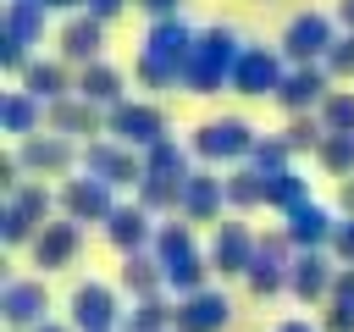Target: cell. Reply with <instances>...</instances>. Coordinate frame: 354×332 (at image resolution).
I'll return each instance as SVG.
<instances>
[{"label": "cell", "instance_id": "17", "mask_svg": "<svg viewBox=\"0 0 354 332\" xmlns=\"http://www.w3.org/2000/svg\"><path fill=\"white\" fill-rule=\"evenodd\" d=\"M332 72H326V61H293L288 66V77H282V89H277V105L293 116V111H321V100L332 94Z\"/></svg>", "mask_w": 354, "mask_h": 332}, {"label": "cell", "instance_id": "29", "mask_svg": "<svg viewBox=\"0 0 354 332\" xmlns=\"http://www.w3.org/2000/svg\"><path fill=\"white\" fill-rule=\"evenodd\" d=\"M227 210H238V216L266 210V172H254L249 160L227 166Z\"/></svg>", "mask_w": 354, "mask_h": 332}, {"label": "cell", "instance_id": "3", "mask_svg": "<svg viewBox=\"0 0 354 332\" xmlns=\"http://www.w3.org/2000/svg\"><path fill=\"white\" fill-rule=\"evenodd\" d=\"M149 249L160 255V266H166V293H177V299L194 293V288H205V282L216 277V266H210V255H205V243H199V227H194L188 216L160 221Z\"/></svg>", "mask_w": 354, "mask_h": 332}, {"label": "cell", "instance_id": "47", "mask_svg": "<svg viewBox=\"0 0 354 332\" xmlns=\"http://www.w3.org/2000/svg\"><path fill=\"white\" fill-rule=\"evenodd\" d=\"M332 17H337V28H354V0H337Z\"/></svg>", "mask_w": 354, "mask_h": 332}, {"label": "cell", "instance_id": "10", "mask_svg": "<svg viewBox=\"0 0 354 332\" xmlns=\"http://www.w3.org/2000/svg\"><path fill=\"white\" fill-rule=\"evenodd\" d=\"M105 133L133 144V149H149L155 138L171 133V122H166V111L155 100H116V105H105Z\"/></svg>", "mask_w": 354, "mask_h": 332}, {"label": "cell", "instance_id": "24", "mask_svg": "<svg viewBox=\"0 0 354 332\" xmlns=\"http://www.w3.org/2000/svg\"><path fill=\"white\" fill-rule=\"evenodd\" d=\"M22 89H33L39 100H61V94H72L77 89V72H72V61L66 55H33L28 66H22V77H17Z\"/></svg>", "mask_w": 354, "mask_h": 332}, {"label": "cell", "instance_id": "23", "mask_svg": "<svg viewBox=\"0 0 354 332\" xmlns=\"http://www.w3.org/2000/svg\"><path fill=\"white\" fill-rule=\"evenodd\" d=\"M116 288H122L127 299L166 293V266H160V255H155V249H133V255H122V266H116Z\"/></svg>", "mask_w": 354, "mask_h": 332}, {"label": "cell", "instance_id": "21", "mask_svg": "<svg viewBox=\"0 0 354 332\" xmlns=\"http://www.w3.org/2000/svg\"><path fill=\"white\" fill-rule=\"evenodd\" d=\"M100 232H105V243H111L116 255L149 249V243H155V210L138 205V199H127V205H116V210L100 221Z\"/></svg>", "mask_w": 354, "mask_h": 332}, {"label": "cell", "instance_id": "40", "mask_svg": "<svg viewBox=\"0 0 354 332\" xmlns=\"http://www.w3.org/2000/svg\"><path fill=\"white\" fill-rule=\"evenodd\" d=\"M332 255H337V266H354V216H337V227H332V243H326Z\"/></svg>", "mask_w": 354, "mask_h": 332}, {"label": "cell", "instance_id": "42", "mask_svg": "<svg viewBox=\"0 0 354 332\" xmlns=\"http://www.w3.org/2000/svg\"><path fill=\"white\" fill-rule=\"evenodd\" d=\"M88 11H94L100 22H116V17L127 11V0H88Z\"/></svg>", "mask_w": 354, "mask_h": 332}, {"label": "cell", "instance_id": "33", "mask_svg": "<svg viewBox=\"0 0 354 332\" xmlns=\"http://www.w3.org/2000/svg\"><path fill=\"white\" fill-rule=\"evenodd\" d=\"M315 166L326 177H354V133H326L315 144Z\"/></svg>", "mask_w": 354, "mask_h": 332}, {"label": "cell", "instance_id": "15", "mask_svg": "<svg viewBox=\"0 0 354 332\" xmlns=\"http://www.w3.org/2000/svg\"><path fill=\"white\" fill-rule=\"evenodd\" d=\"M221 210H227V177H221V166H194V172L183 177V205H177V216H188L194 227H216Z\"/></svg>", "mask_w": 354, "mask_h": 332}, {"label": "cell", "instance_id": "1", "mask_svg": "<svg viewBox=\"0 0 354 332\" xmlns=\"http://www.w3.org/2000/svg\"><path fill=\"white\" fill-rule=\"evenodd\" d=\"M194 39H199V28H188L183 11H171V17H149V28H144V39H138V55H133V77H138V89H155V94L183 89V66H188Z\"/></svg>", "mask_w": 354, "mask_h": 332}, {"label": "cell", "instance_id": "43", "mask_svg": "<svg viewBox=\"0 0 354 332\" xmlns=\"http://www.w3.org/2000/svg\"><path fill=\"white\" fill-rule=\"evenodd\" d=\"M144 17H171V11H183V0H133Z\"/></svg>", "mask_w": 354, "mask_h": 332}, {"label": "cell", "instance_id": "35", "mask_svg": "<svg viewBox=\"0 0 354 332\" xmlns=\"http://www.w3.org/2000/svg\"><path fill=\"white\" fill-rule=\"evenodd\" d=\"M299 199H310V177H299L293 166L277 172V177H266V210H293Z\"/></svg>", "mask_w": 354, "mask_h": 332}, {"label": "cell", "instance_id": "30", "mask_svg": "<svg viewBox=\"0 0 354 332\" xmlns=\"http://www.w3.org/2000/svg\"><path fill=\"white\" fill-rule=\"evenodd\" d=\"M133 199H138V205H149L155 216H177V205H183V177L144 172V177H138V188H133Z\"/></svg>", "mask_w": 354, "mask_h": 332}, {"label": "cell", "instance_id": "16", "mask_svg": "<svg viewBox=\"0 0 354 332\" xmlns=\"http://www.w3.org/2000/svg\"><path fill=\"white\" fill-rule=\"evenodd\" d=\"M28 255H33V266H39L44 277L61 271V266H72V260L83 255V221H72V216L44 221V227L33 232V243H28Z\"/></svg>", "mask_w": 354, "mask_h": 332}, {"label": "cell", "instance_id": "44", "mask_svg": "<svg viewBox=\"0 0 354 332\" xmlns=\"http://www.w3.org/2000/svg\"><path fill=\"white\" fill-rule=\"evenodd\" d=\"M271 332H321V321H310V315H288V321H277Z\"/></svg>", "mask_w": 354, "mask_h": 332}, {"label": "cell", "instance_id": "14", "mask_svg": "<svg viewBox=\"0 0 354 332\" xmlns=\"http://www.w3.org/2000/svg\"><path fill=\"white\" fill-rule=\"evenodd\" d=\"M61 216H72V221H105L111 210H116V183H105V177H94V172H72V177H61Z\"/></svg>", "mask_w": 354, "mask_h": 332}, {"label": "cell", "instance_id": "26", "mask_svg": "<svg viewBox=\"0 0 354 332\" xmlns=\"http://www.w3.org/2000/svg\"><path fill=\"white\" fill-rule=\"evenodd\" d=\"M44 105H50V100H39L33 89H22V83H17V89H6V94H0V127H6L11 138H28V133H39V127H44Z\"/></svg>", "mask_w": 354, "mask_h": 332}, {"label": "cell", "instance_id": "5", "mask_svg": "<svg viewBox=\"0 0 354 332\" xmlns=\"http://www.w3.org/2000/svg\"><path fill=\"white\" fill-rule=\"evenodd\" d=\"M122 288H111V282H100V277H83V282H72V293H66V321L77 326V332H116V321H122Z\"/></svg>", "mask_w": 354, "mask_h": 332}, {"label": "cell", "instance_id": "36", "mask_svg": "<svg viewBox=\"0 0 354 332\" xmlns=\"http://www.w3.org/2000/svg\"><path fill=\"white\" fill-rule=\"evenodd\" d=\"M282 138L293 144V155H299V149H310V155H315V144L326 138L321 111H293V116H288V127H282Z\"/></svg>", "mask_w": 354, "mask_h": 332}, {"label": "cell", "instance_id": "38", "mask_svg": "<svg viewBox=\"0 0 354 332\" xmlns=\"http://www.w3.org/2000/svg\"><path fill=\"white\" fill-rule=\"evenodd\" d=\"M326 72H332L337 83H354V28H343V33L332 39V50H326Z\"/></svg>", "mask_w": 354, "mask_h": 332}, {"label": "cell", "instance_id": "19", "mask_svg": "<svg viewBox=\"0 0 354 332\" xmlns=\"http://www.w3.org/2000/svg\"><path fill=\"white\" fill-rule=\"evenodd\" d=\"M44 127H55V133H66V138H100L105 133V105H94L88 94H61V100H50L44 105Z\"/></svg>", "mask_w": 354, "mask_h": 332}, {"label": "cell", "instance_id": "48", "mask_svg": "<svg viewBox=\"0 0 354 332\" xmlns=\"http://www.w3.org/2000/svg\"><path fill=\"white\" fill-rule=\"evenodd\" d=\"M33 332H77L72 321H44V326H33Z\"/></svg>", "mask_w": 354, "mask_h": 332}, {"label": "cell", "instance_id": "39", "mask_svg": "<svg viewBox=\"0 0 354 332\" xmlns=\"http://www.w3.org/2000/svg\"><path fill=\"white\" fill-rule=\"evenodd\" d=\"M321 332H354V304L326 299V304H321Z\"/></svg>", "mask_w": 354, "mask_h": 332}, {"label": "cell", "instance_id": "32", "mask_svg": "<svg viewBox=\"0 0 354 332\" xmlns=\"http://www.w3.org/2000/svg\"><path fill=\"white\" fill-rule=\"evenodd\" d=\"M243 288H249V299H277V293H288V266H277V260H249V271H243Z\"/></svg>", "mask_w": 354, "mask_h": 332}, {"label": "cell", "instance_id": "34", "mask_svg": "<svg viewBox=\"0 0 354 332\" xmlns=\"http://www.w3.org/2000/svg\"><path fill=\"white\" fill-rule=\"evenodd\" d=\"M249 166H254V172H266V177H277V172H288V166H293V144H288L282 133H260V138H254V149H249Z\"/></svg>", "mask_w": 354, "mask_h": 332}, {"label": "cell", "instance_id": "27", "mask_svg": "<svg viewBox=\"0 0 354 332\" xmlns=\"http://www.w3.org/2000/svg\"><path fill=\"white\" fill-rule=\"evenodd\" d=\"M50 17H55V11H50L44 0H6V22H0V33L33 50V44L44 39V28H50Z\"/></svg>", "mask_w": 354, "mask_h": 332}, {"label": "cell", "instance_id": "37", "mask_svg": "<svg viewBox=\"0 0 354 332\" xmlns=\"http://www.w3.org/2000/svg\"><path fill=\"white\" fill-rule=\"evenodd\" d=\"M321 122L326 133H354V89H332L321 100Z\"/></svg>", "mask_w": 354, "mask_h": 332}, {"label": "cell", "instance_id": "41", "mask_svg": "<svg viewBox=\"0 0 354 332\" xmlns=\"http://www.w3.org/2000/svg\"><path fill=\"white\" fill-rule=\"evenodd\" d=\"M332 299L354 304V266H337V277H332Z\"/></svg>", "mask_w": 354, "mask_h": 332}, {"label": "cell", "instance_id": "7", "mask_svg": "<svg viewBox=\"0 0 354 332\" xmlns=\"http://www.w3.org/2000/svg\"><path fill=\"white\" fill-rule=\"evenodd\" d=\"M343 28H337V17L332 11H315V6H304V11H293L288 22H282V55L288 61H326V50H332V39H337Z\"/></svg>", "mask_w": 354, "mask_h": 332}, {"label": "cell", "instance_id": "8", "mask_svg": "<svg viewBox=\"0 0 354 332\" xmlns=\"http://www.w3.org/2000/svg\"><path fill=\"white\" fill-rule=\"evenodd\" d=\"M17 155H22L28 177H72L77 160H83V144L66 138V133H55V127H39V133L17 138Z\"/></svg>", "mask_w": 354, "mask_h": 332}, {"label": "cell", "instance_id": "11", "mask_svg": "<svg viewBox=\"0 0 354 332\" xmlns=\"http://www.w3.org/2000/svg\"><path fill=\"white\" fill-rule=\"evenodd\" d=\"M254 243H260V232H254L249 221H238V210H232V216H221V221L210 227L205 255H210L216 277H243L249 260H254Z\"/></svg>", "mask_w": 354, "mask_h": 332}, {"label": "cell", "instance_id": "6", "mask_svg": "<svg viewBox=\"0 0 354 332\" xmlns=\"http://www.w3.org/2000/svg\"><path fill=\"white\" fill-rule=\"evenodd\" d=\"M288 66L293 61L282 55V44H243L238 72H232V94H243V100H277Z\"/></svg>", "mask_w": 354, "mask_h": 332}, {"label": "cell", "instance_id": "31", "mask_svg": "<svg viewBox=\"0 0 354 332\" xmlns=\"http://www.w3.org/2000/svg\"><path fill=\"white\" fill-rule=\"evenodd\" d=\"M144 172H166V177H188V172H194V144H177L171 133H166V138H155V144L144 149Z\"/></svg>", "mask_w": 354, "mask_h": 332}, {"label": "cell", "instance_id": "2", "mask_svg": "<svg viewBox=\"0 0 354 332\" xmlns=\"http://www.w3.org/2000/svg\"><path fill=\"white\" fill-rule=\"evenodd\" d=\"M238 55H243V39H238V28H227V22H210V28H199V39H194V50H188V66H183V94H199V100H210V94L232 89Z\"/></svg>", "mask_w": 354, "mask_h": 332}, {"label": "cell", "instance_id": "46", "mask_svg": "<svg viewBox=\"0 0 354 332\" xmlns=\"http://www.w3.org/2000/svg\"><path fill=\"white\" fill-rule=\"evenodd\" d=\"M55 17H66V11H88V0H44Z\"/></svg>", "mask_w": 354, "mask_h": 332}, {"label": "cell", "instance_id": "20", "mask_svg": "<svg viewBox=\"0 0 354 332\" xmlns=\"http://www.w3.org/2000/svg\"><path fill=\"white\" fill-rule=\"evenodd\" d=\"M227 321H232V299L216 282L177 299V332H227Z\"/></svg>", "mask_w": 354, "mask_h": 332}, {"label": "cell", "instance_id": "13", "mask_svg": "<svg viewBox=\"0 0 354 332\" xmlns=\"http://www.w3.org/2000/svg\"><path fill=\"white\" fill-rule=\"evenodd\" d=\"M0 315H6L11 332L44 326V321H50V288H44V277H17V271H6V282H0Z\"/></svg>", "mask_w": 354, "mask_h": 332}, {"label": "cell", "instance_id": "12", "mask_svg": "<svg viewBox=\"0 0 354 332\" xmlns=\"http://www.w3.org/2000/svg\"><path fill=\"white\" fill-rule=\"evenodd\" d=\"M332 277H337V255L332 249H299L288 266V299L304 310H321L332 299Z\"/></svg>", "mask_w": 354, "mask_h": 332}, {"label": "cell", "instance_id": "4", "mask_svg": "<svg viewBox=\"0 0 354 332\" xmlns=\"http://www.w3.org/2000/svg\"><path fill=\"white\" fill-rule=\"evenodd\" d=\"M254 138L260 133L243 116H205L188 144H194V160H205V166H238V160H249Z\"/></svg>", "mask_w": 354, "mask_h": 332}, {"label": "cell", "instance_id": "25", "mask_svg": "<svg viewBox=\"0 0 354 332\" xmlns=\"http://www.w3.org/2000/svg\"><path fill=\"white\" fill-rule=\"evenodd\" d=\"M116 332H177V293H149L133 299L116 321Z\"/></svg>", "mask_w": 354, "mask_h": 332}, {"label": "cell", "instance_id": "9", "mask_svg": "<svg viewBox=\"0 0 354 332\" xmlns=\"http://www.w3.org/2000/svg\"><path fill=\"white\" fill-rule=\"evenodd\" d=\"M77 172H94V177H105V183H116V188H138V177H144V149L100 133V138H83Z\"/></svg>", "mask_w": 354, "mask_h": 332}, {"label": "cell", "instance_id": "28", "mask_svg": "<svg viewBox=\"0 0 354 332\" xmlns=\"http://www.w3.org/2000/svg\"><path fill=\"white\" fill-rule=\"evenodd\" d=\"M77 94H88L94 105H116V100H127V77L100 55L88 66H77Z\"/></svg>", "mask_w": 354, "mask_h": 332}, {"label": "cell", "instance_id": "22", "mask_svg": "<svg viewBox=\"0 0 354 332\" xmlns=\"http://www.w3.org/2000/svg\"><path fill=\"white\" fill-rule=\"evenodd\" d=\"M337 205H321L315 194L310 199H299L293 210H282V227H288V238L299 243V249H326L332 243V227H337Z\"/></svg>", "mask_w": 354, "mask_h": 332}, {"label": "cell", "instance_id": "45", "mask_svg": "<svg viewBox=\"0 0 354 332\" xmlns=\"http://www.w3.org/2000/svg\"><path fill=\"white\" fill-rule=\"evenodd\" d=\"M337 210L354 216V177H337Z\"/></svg>", "mask_w": 354, "mask_h": 332}, {"label": "cell", "instance_id": "18", "mask_svg": "<svg viewBox=\"0 0 354 332\" xmlns=\"http://www.w3.org/2000/svg\"><path fill=\"white\" fill-rule=\"evenodd\" d=\"M55 55H66L72 66H88L105 55V22L94 11H66L55 28Z\"/></svg>", "mask_w": 354, "mask_h": 332}]
</instances>
